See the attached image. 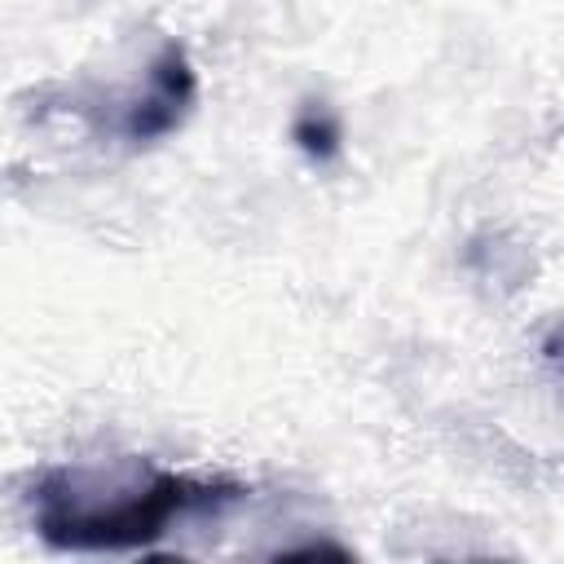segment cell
I'll return each instance as SVG.
<instances>
[{
	"instance_id": "3957f363",
	"label": "cell",
	"mask_w": 564,
	"mask_h": 564,
	"mask_svg": "<svg viewBox=\"0 0 564 564\" xmlns=\"http://www.w3.org/2000/svg\"><path fill=\"white\" fill-rule=\"evenodd\" d=\"M295 141H300L304 154L330 159V154L339 150V123H335L326 110H304V115L295 119Z\"/></svg>"
},
{
	"instance_id": "7a4b0ae2",
	"label": "cell",
	"mask_w": 564,
	"mask_h": 564,
	"mask_svg": "<svg viewBox=\"0 0 564 564\" xmlns=\"http://www.w3.org/2000/svg\"><path fill=\"white\" fill-rule=\"evenodd\" d=\"M194 93H198V79H194V66H189L185 48L181 44H163V53H159V62L150 70V88L137 97V106L123 119L128 141L167 137L185 119V110L194 106Z\"/></svg>"
},
{
	"instance_id": "6da1fadb",
	"label": "cell",
	"mask_w": 564,
	"mask_h": 564,
	"mask_svg": "<svg viewBox=\"0 0 564 564\" xmlns=\"http://www.w3.org/2000/svg\"><path fill=\"white\" fill-rule=\"evenodd\" d=\"M234 480H203L150 458L62 463L31 485V524L53 551H145L176 524L220 516Z\"/></svg>"
}]
</instances>
